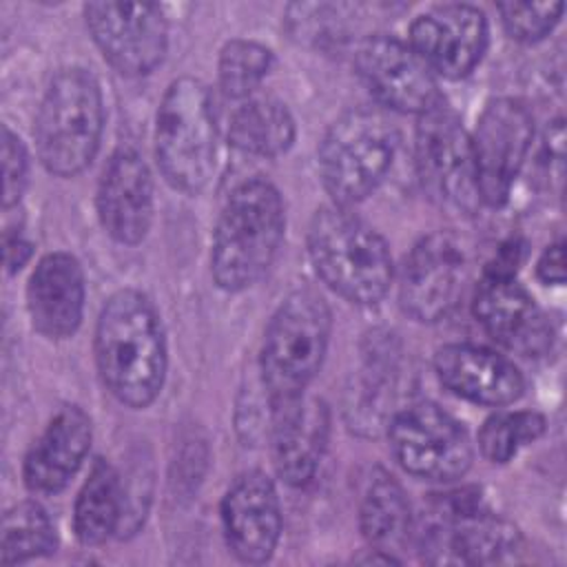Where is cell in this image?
Segmentation results:
<instances>
[{"label":"cell","instance_id":"6da1fadb","mask_svg":"<svg viewBox=\"0 0 567 567\" xmlns=\"http://www.w3.org/2000/svg\"><path fill=\"white\" fill-rule=\"evenodd\" d=\"M95 361L120 403L146 408L155 401L166 377V341L146 295L124 288L109 297L95 326Z\"/></svg>","mask_w":567,"mask_h":567},{"label":"cell","instance_id":"7a4b0ae2","mask_svg":"<svg viewBox=\"0 0 567 567\" xmlns=\"http://www.w3.org/2000/svg\"><path fill=\"white\" fill-rule=\"evenodd\" d=\"M286 228L279 190L261 177L241 182L224 204L213 233L210 270L228 292L252 286L275 261Z\"/></svg>","mask_w":567,"mask_h":567},{"label":"cell","instance_id":"3957f363","mask_svg":"<svg viewBox=\"0 0 567 567\" xmlns=\"http://www.w3.org/2000/svg\"><path fill=\"white\" fill-rule=\"evenodd\" d=\"M310 261L321 281L343 299L372 306L392 281L385 239L343 206H323L308 228Z\"/></svg>","mask_w":567,"mask_h":567},{"label":"cell","instance_id":"277c9868","mask_svg":"<svg viewBox=\"0 0 567 567\" xmlns=\"http://www.w3.org/2000/svg\"><path fill=\"white\" fill-rule=\"evenodd\" d=\"M104 100L97 80L82 66L53 75L35 117V146L42 166L71 177L84 171L100 148Z\"/></svg>","mask_w":567,"mask_h":567},{"label":"cell","instance_id":"5b68a950","mask_svg":"<svg viewBox=\"0 0 567 567\" xmlns=\"http://www.w3.org/2000/svg\"><path fill=\"white\" fill-rule=\"evenodd\" d=\"M419 547L432 565H489L516 554L520 534L483 505L476 487H461L430 501Z\"/></svg>","mask_w":567,"mask_h":567},{"label":"cell","instance_id":"8992f818","mask_svg":"<svg viewBox=\"0 0 567 567\" xmlns=\"http://www.w3.org/2000/svg\"><path fill=\"white\" fill-rule=\"evenodd\" d=\"M330 326L328 303L310 288L279 303L261 346V379L272 405L303 394L323 363Z\"/></svg>","mask_w":567,"mask_h":567},{"label":"cell","instance_id":"52a82bcc","mask_svg":"<svg viewBox=\"0 0 567 567\" xmlns=\"http://www.w3.org/2000/svg\"><path fill=\"white\" fill-rule=\"evenodd\" d=\"M396 142L394 124L379 109L359 106L330 124L319 146V173L337 206L365 199L383 182Z\"/></svg>","mask_w":567,"mask_h":567},{"label":"cell","instance_id":"ba28073f","mask_svg":"<svg viewBox=\"0 0 567 567\" xmlns=\"http://www.w3.org/2000/svg\"><path fill=\"white\" fill-rule=\"evenodd\" d=\"M217 128L210 93L195 78L175 80L157 109L155 155L164 179L182 190H202L213 171Z\"/></svg>","mask_w":567,"mask_h":567},{"label":"cell","instance_id":"9c48e42d","mask_svg":"<svg viewBox=\"0 0 567 567\" xmlns=\"http://www.w3.org/2000/svg\"><path fill=\"white\" fill-rule=\"evenodd\" d=\"M416 168L425 193L445 206L476 213L481 195L476 186L472 140L458 115L439 102L419 115L416 124Z\"/></svg>","mask_w":567,"mask_h":567},{"label":"cell","instance_id":"30bf717a","mask_svg":"<svg viewBox=\"0 0 567 567\" xmlns=\"http://www.w3.org/2000/svg\"><path fill=\"white\" fill-rule=\"evenodd\" d=\"M388 436L399 465L416 478L447 483L472 465V445L463 425L434 403L421 401L396 412Z\"/></svg>","mask_w":567,"mask_h":567},{"label":"cell","instance_id":"8fae6325","mask_svg":"<svg viewBox=\"0 0 567 567\" xmlns=\"http://www.w3.org/2000/svg\"><path fill=\"white\" fill-rule=\"evenodd\" d=\"M534 120L529 109L514 97H496L483 109L472 140V157L481 204L507 202L532 146Z\"/></svg>","mask_w":567,"mask_h":567},{"label":"cell","instance_id":"7c38bea8","mask_svg":"<svg viewBox=\"0 0 567 567\" xmlns=\"http://www.w3.org/2000/svg\"><path fill=\"white\" fill-rule=\"evenodd\" d=\"M84 18L93 42L117 73L146 75L164 60L168 29L157 4L89 2Z\"/></svg>","mask_w":567,"mask_h":567},{"label":"cell","instance_id":"4fadbf2b","mask_svg":"<svg viewBox=\"0 0 567 567\" xmlns=\"http://www.w3.org/2000/svg\"><path fill=\"white\" fill-rule=\"evenodd\" d=\"M465 281L467 255L463 244L452 233H430L405 257L399 299L412 319L436 321L458 303Z\"/></svg>","mask_w":567,"mask_h":567},{"label":"cell","instance_id":"5bb4252c","mask_svg":"<svg viewBox=\"0 0 567 567\" xmlns=\"http://www.w3.org/2000/svg\"><path fill=\"white\" fill-rule=\"evenodd\" d=\"M357 73L383 106L401 113H425L443 102L434 73L419 53L385 33L365 38L354 53Z\"/></svg>","mask_w":567,"mask_h":567},{"label":"cell","instance_id":"9a60e30c","mask_svg":"<svg viewBox=\"0 0 567 567\" xmlns=\"http://www.w3.org/2000/svg\"><path fill=\"white\" fill-rule=\"evenodd\" d=\"M410 47L443 78L467 75L487 47V20L472 4H441L421 13L410 27Z\"/></svg>","mask_w":567,"mask_h":567},{"label":"cell","instance_id":"2e32d148","mask_svg":"<svg viewBox=\"0 0 567 567\" xmlns=\"http://www.w3.org/2000/svg\"><path fill=\"white\" fill-rule=\"evenodd\" d=\"M221 525L226 543L239 560H268L281 534L275 483L257 470L237 476L221 501Z\"/></svg>","mask_w":567,"mask_h":567},{"label":"cell","instance_id":"e0dca14e","mask_svg":"<svg viewBox=\"0 0 567 567\" xmlns=\"http://www.w3.org/2000/svg\"><path fill=\"white\" fill-rule=\"evenodd\" d=\"M474 317L498 343L525 357L543 354L551 346V326L516 277L483 275Z\"/></svg>","mask_w":567,"mask_h":567},{"label":"cell","instance_id":"ac0fdd59","mask_svg":"<svg viewBox=\"0 0 567 567\" xmlns=\"http://www.w3.org/2000/svg\"><path fill=\"white\" fill-rule=\"evenodd\" d=\"M97 215L102 228L120 244H140L153 219V179L146 162L133 148H120L109 159L100 188Z\"/></svg>","mask_w":567,"mask_h":567},{"label":"cell","instance_id":"d6986e66","mask_svg":"<svg viewBox=\"0 0 567 567\" xmlns=\"http://www.w3.org/2000/svg\"><path fill=\"white\" fill-rule=\"evenodd\" d=\"M434 370L452 394L481 405H507L525 388L523 374L509 359L472 343L439 348Z\"/></svg>","mask_w":567,"mask_h":567},{"label":"cell","instance_id":"ffe728a7","mask_svg":"<svg viewBox=\"0 0 567 567\" xmlns=\"http://www.w3.org/2000/svg\"><path fill=\"white\" fill-rule=\"evenodd\" d=\"M27 308L33 328L47 339L71 337L84 310V275L69 252L44 255L29 277Z\"/></svg>","mask_w":567,"mask_h":567},{"label":"cell","instance_id":"44dd1931","mask_svg":"<svg viewBox=\"0 0 567 567\" xmlns=\"http://www.w3.org/2000/svg\"><path fill=\"white\" fill-rule=\"evenodd\" d=\"M328 441V410L303 394L272 405V463L279 478L292 487L306 485L321 461Z\"/></svg>","mask_w":567,"mask_h":567},{"label":"cell","instance_id":"7402d4cb","mask_svg":"<svg viewBox=\"0 0 567 567\" xmlns=\"http://www.w3.org/2000/svg\"><path fill=\"white\" fill-rule=\"evenodd\" d=\"M91 447V421L78 405H64L31 445L22 476L31 492L55 494L66 487Z\"/></svg>","mask_w":567,"mask_h":567},{"label":"cell","instance_id":"603a6c76","mask_svg":"<svg viewBox=\"0 0 567 567\" xmlns=\"http://www.w3.org/2000/svg\"><path fill=\"white\" fill-rule=\"evenodd\" d=\"M126 494L115 467L106 461H95L86 483L82 485L75 509L73 529L80 543L100 545L111 538L124 520Z\"/></svg>","mask_w":567,"mask_h":567},{"label":"cell","instance_id":"cb8c5ba5","mask_svg":"<svg viewBox=\"0 0 567 567\" xmlns=\"http://www.w3.org/2000/svg\"><path fill=\"white\" fill-rule=\"evenodd\" d=\"M359 523L374 551L392 554L412 532V512L403 487L385 470H374L363 492Z\"/></svg>","mask_w":567,"mask_h":567},{"label":"cell","instance_id":"d4e9b609","mask_svg":"<svg viewBox=\"0 0 567 567\" xmlns=\"http://www.w3.org/2000/svg\"><path fill=\"white\" fill-rule=\"evenodd\" d=\"M230 144L248 155L277 157L295 140V120L275 97H248L230 117Z\"/></svg>","mask_w":567,"mask_h":567},{"label":"cell","instance_id":"484cf974","mask_svg":"<svg viewBox=\"0 0 567 567\" xmlns=\"http://www.w3.org/2000/svg\"><path fill=\"white\" fill-rule=\"evenodd\" d=\"M55 527L35 501H22L7 509L2 518L0 563H24L55 549Z\"/></svg>","mask_w":567,"mask_h":567},{"label":"cell","instance_id":"4316f807","mask_svg":"<svg viewBox=\"0 0 567 567\" xmlns=\"http://www.w3.org/2000/svg\"><path fill=\"white\" fill-rule=\"evenodd\" d=\"M272 66L268 47L255 40H230L219 53V84L228 97L246 100Z\"/></svg>","mask_w":567,"mask_h":567},{"label":"cell","instance_id":"83f0119b","mask_svg":"<svg viewBox=\"0 0 567 567\" xmlns=\"http://www.w3.org/2000/svg\"><path fill=\"white\" fill-rule=\"evenodd\" d=\"M543 432L545 419L538 412H496L483 423L478 447L487 461L507 463L523 445L536 441Z\"/></svg>","mask_w":567,"mask_h":567},{"label":"cell","instance_id":"f1b7e54d","mask_svg":"<svg viewBox=\"0 0 567 567\" xmlns=\"http://www.w3.org/2000/svg\"><path fill=\"white\" fill-rule=\"evenodd\" d=\"M563 2H501L498 13L505 31L520 42L545 38L560 20Z\"/></svg>","mask_w":567,"mask_h":567},{"label":"cell","instance_id":"f546056e","mask_svg":"<svg viewBox=\"0 0 567 567\" xmlns=\"http://www.w3.org/2000/svg\"><path fill=\"white\" fill-rule=\"evenodd\" d=\"M27 151L24 144L16 133L9 131V126H2V175H4V186H2V204L4 208L18 204V199L24 193L27 186Z\"/></svg>","mask_w":567,"mask_h":567},{"label":"cell","instance_id":"4dcf8cb0","mask_svg":"<svg viewBox=\"0 0 567 567\" xmlns=\"http://www.w3.org/2000/svg\"><path fill=\"white\" fill-rule=\"evenodd\" d=\"M523 248H525V246H523V241H518V239L505 241V244L496 250L494 259L487 264V268H485L483 275H492V277H514L516 270H518V264L523 261Z\"/></svg>","mask_w":567,"mask_h":567},{"label":"cell","instance_id":"1f68e13d","mask_svg":"<svg viewBox=\"0 0 567 567\" xmlns=\"http://www.w3.org/2000/svg\"><path fill=\"white\" fill-rule=\"evenodd\" d=\"M536 272L543 284H551V286L565 284V246L551 244L549 248H545V252L536 264Z\"/></svg>","mask_w":567,"mask_h":567},{"label":"cell","instance_id":"d6a6232c","mask_svg":"<svg viewBox=\"0 0 567 567\" xmlns=\"http://www.w3.org/2000/svg\"><path fill=\"white\" fill-rule=\"evenodd\" d=\"M31 257V244L20 233H4V266L9 272H18Z\"/></svg>","mask_w":567,"mask_h":567}]
</instances>
